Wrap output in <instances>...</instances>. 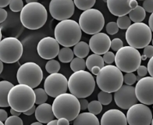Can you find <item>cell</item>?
<instances>
[{
    "mask_svg": "<svg viewBox=\"0 0 153 125\" xmlns=\"http://www.w3.org/2000/svg\"><path fill=\"white\" fill-rule=\"evenodd\" d=\"M5 125H24V123L20 117L11 116L5 121Z\"/></svg>",
    "mask_w": 153,
    "mask_h": 125,
    "instance_id": "obj_38",
    "label": "cell"
},
{
    "mask_svg": "<svg viewBox=\"0 0 153 125\" xmlns=\"http://www.w3.org/2000/svg\"><path fill=\"white\" fill-rule=\"evenodd\" d=\"M34 93L36 95L35 104L41 105V104L45 103V102L48 100V94L44 89H34Z\"/></svg>",
    "mask_w": 153,
    "mask_h": 125,
    "instance_id": "obj_31",
    "label": "cell"
},
{
    "mask_svg": "<svg viewBox=\"0 0 153 125\" xmlns=\"http://www.w3.org/2000/svg\"><path fill=\"white\" fill-rule=\"evenodd\" d=\"M149 27L151 29L152 32H153V13L150 15L149 20Z\"/></svg>",
    "mask_w": 153,
    "mask_h": 125,
    "instance_id": "obj_52",
    "label": "cell"
},
{
    "mask_svg": "<svg viewBox=\"0 0 153 125\" xmlns=\"http://www.w3.org/2000/svg\"><path fill=\"white\" fill-rule=\"evenodd\" d=\"M152 125H153V118H152V124H151Z\"/></svg>",
    "mask_w": 153,
    "mask_h": 125,
    "instance_id": "obj_59",
    "label": "cell"
},
{
    "mask_svg": "<svg viewBox=\"0 0 153 125\" xmlns=\"http://www.w3.org/2000/svg\"><path fill=\"white\" fill-rule=\"evenodd\" d=\"M73 125H100L98 117L91 113H80L74 121Z\"/></svg>",
    "mask_w": 153,
    "mask_h": 125,
    "instance_id": "obj_22",
    "label": "cell"
},
{
    "mask_svg": "<svg viewBox=\"0 0 153 125\" xmlns=\"http://www.w3.org/2000/svg\"><path fill=\"white\" fill-rule=\"evenodd\" d=\"M59 44L56 39L52 37H45L39 41L37 45V51L39 57L45 60H54L59 53Z\"/></svg>",
    "mask_w": 153,
    "mask_h": 125,
    "instance_id": "obj_17",
    "label": "cell"
},
{
    "mask_svg": "<svg viewBox=\"0 0 153 125\" xmlns=\"http://www.w3.org/2000/svg\"><path fill=\"white\" fill-rule=\"evenodd\" d=\"M14 85L12 83L7 81H0V106L8 107L10 106L8 102V95L10 90L13 88Z\"/></svg>",
    "mask_w": 153,
    "mask_h": 125,
    "instance_id": "obj_23",
    "label": "cell"
},
{
    "mask_svg": "<svg viewBox=\"0 0 153 125\" xmlns=\"http://www.w3.org/2000/svg\"><path fill=\"white\" fill-rule=\"evenodd\" d=\"M96 83L102 91L116 92L123 85V74L117 66L107 65L101 69L96 76Z\"/></svg>",
    "mask_w": 153,
    "mask_h": 125,
    "instance_id": "obj_6",
    "label": "cell"
},
{
    "mask_svg": "<svg viewBox=\"0 0 153 125\" xmlns=\"http://www.w3.org/2000/svg\"><path fill=\"white\" fill-rule=\"evenodd\" d=\"M100 71H101V68H99V67H94L90 71H91V74L96 75L97 76V75H98V74L100 72Z\"/></svg>",
    "mask_w": 153,
    "mask_h": 125,
    "instance_id": "obj_51",
    "label": "cell"
},
{
    "mask_svg": "<svg viewBox=\"0 0 153 125\" xmlns=\"http://www.w3.org/2000/svg\"><path fill=\"white\" fill-rule=\"evenodd\" d=\"M7 119H8V115H7L6 111L2 109H0V121L5 122Z\"/></svg>",
    "mask_w": 153,
    "mask_h": 125,
    "instance_id": "obj_47",
    "label": "cell"
},
{
    "mask_svg": "<svg viewBox=\"0 0 153 125\" xmlns=\"http://www.w3.org/2000/svg\"><path fill=\"white\" fill-rule=\"evenodd\" d=\"M79 25L81 31L88 34L100 33L105 25V18L102 13L96 9L84 11L79 17Z\"/></svg>",
    "mask_w": 153,
    "mask_h": 125,
    "instance_id": "obj_10",
    "label": "cell"
},
{
    "mask_svg": "<svg viewBox=\"0 0 153 125\" xmlns=\"http://www.w3.org/2000/svg\"><path fill=\"white\" fill-rule=\"evenodd\" d=\"M90 51V47L88 43L85 42H80L74 47V53L78 58H85Z\"/></svg>",
    "mask_w": 153,
    "mask_h": 125,
    "instance_id": "obj_26",
    "label": "cell"
},
{
    "mask_svg": "<svg viewBox=\"0 0 153 125\" xmlns=\"http://www.w3.org/2000/svg\"><path fill=\"white\" fill-rule=\"evenodd\" d=\"M9 105L11 109L24 113L34 106L36 95L32 88L25 85H14L8 95Z\"/></svg>",
    "mask_w": 153,
    "mask_h": 125,
    "instance_id": "obj_2",
    "label": "cell"
},
{
    "mask_svg": "<svg viewBox=\"0 0 153 125\" xmlns=\"http://www.w3.org/2000/svg\"><path fill=\"white\" fill-rule=\"evenodd\" d=\"M105 30H106L108 34H110V35H113L119 31V27H118L117 23L112 21V22H109L106 24Z\"/></svg>",
    "mask_w": 153,
    "mask_h": 125,
    "instance_id": "obj_36",
    "label": "cell"
},
{
    "mask_svg": "<svg viewBox=\"0 0 153 125\" xmlns=\"http://www.w3.org/2000/svg\"><path fill=\"white\" fill-rule=\"evenodd\" d=\"M115 56L114 53L113 52H107L105 54L103 55V60H104V62L106 63L108 65H111L113 62H115Z\"/></svg>",
    "mask_w": 153,
    "mask_h": 125,
    "instance_id": "obj_40",
    "label": "cell"
},
{
    "mask_svg": "<svg viewBox=\"0 0 153 125\" xmlns=\"http://www.w3.org/2000/svg\"><path fill=\"white\" fill-rule=\"evenodd\" d=\"M24 7L22 0H10V9L13 12H21Z\"/></svg>",
    "mask_w": 153,
    "mask_h": 125,
    "instance_id": "obj_35",
    "label": "cell"
},
{
    "mask_svg": "<svg viewBox=\"0 0 153 125\" xmlns=\"http://www.w3.org/2000/svg\"><path fill=\"white\" fill-rule=\"evenodd\" d=\"M74 50H72L71 48L68 47H63L59 50V53L58 54V57L59 61L64 63L71 62L74 60Z\"/></svg>",
    "mask_w": 153,
    "mask_h": 125,
    "instance_id": "obj_27",
    "label": "cell"
},
{
    "mask_svg": "<svg viewBox=\"0 0 153 125\" xmlns=\"http://www.w3.org/2000/svg\"><path fill=\"white\" fill-rule=\"evenodd\" d=\"M30 125H43V124L38 121V122H34V123H32Z\"/></svg>",
    "mask_w": 153,
    "mask_h": 125,
    "instance_id": "obj_57",
    "label": "cell"
},
{
    "mask_svg": "<svg viewBox=\"0 0 153 125\" xmlns=\"http://www.w3.org/2000/svg\"><path fill=\"white\" fill-rule=\"evenodd\" d=\"M74 2L79 10L86 11L92 9V6L95 4V0H74Z\"/></svg>",
    "mask_w": 153,
    "mask_h": 125,
    "instance_id": "obj_29",
    "label": "cell"
},
{
    "mask_svg": "<svg viewBox=\"0 0 153 125\" xmlns=\"http://www.w3.org/2000/svg\"><path fill=\"white\" fill-rule=\"evenodd\" d=\"M16 79L19 84L30 88H36L43 79V71L39 65L34 62H27L19 67L16 73Z\"/></svg>",
    "mask_w": 153,
    "mask_h": 125,
    "instance_id": "obj_9",
    "label": "cell"
},
{
    "mask_svg": "<svg viewBox=\"0 0 153 125\" xmlns=\"http://www.w3.org/2000/svg\"><path fill=\"white\" fill-rule=\"evenodd\" d=\"M114 93L115 103L121 109H129L138 101L135 94V88L131 85H123Z\"/></svg>",
    "mask_w": 153,
    "mask_h": 125,
    "instance_id": "obj_15",
    "label": "cell"
},
{
    "mask_svg": "<svg viewBox=\"0 0 153 125\" xmlns=\"http://www.w3.org/2000/svg\"><path fill=\"white\" fill-rule=\"evenodd\" d=\"M104 60L102 57L100 55L91 54V56L88 57L86 60V67L89 71H91L94 67H99V68H103L104 66Z\"/></svg>",
    "mask_w": 153,
    "mask_h": 125,
    "instance_id": "obj_24",
    "label": "cell"
},
{
    "mask_svg": "<svg viewBox=\"0 0 153 125\" xmlns=\"http://www.w3.org/2000/svg\"><path fill=\"white\" fill-rule=\"evenodd\" d=\"M53 109L57 120L65 118L69 121H72L80 114L81 105L76 96L71 93H64L55 98Z\"/></svg>",
    "mask_w": 153,
    "mask_h": 125,
    "instance_id": "obj_1",
    "label": "cell"
},
{
    "mask_svg": "<svg viewBox=\"0 0 153 125\" xmlns=\"http://www.w3.org/2000/svg\"><path fill=\"white\" fill-rule=\"evenodd\" d=\"M79 102H80V105H81V110H85L86 109H88L89 103L87 99H80Z\"/></svg>",
    "mask_w": 153,
    "mask_h": 125,
    "instance_id": "obj_44",
    "label": "cell"
},
{
    "mask_svg": "<svg viewBox=\"0 0 153 125\" xmlns=\"http://www.w3.org/2000/svg\"><path fill=\"white\" fill-rule=\"evenodd\" d=\"M152 46H153V39H152Z\"/></svg>",
    "mask_w": 153,
    "mask_h": 125,
    "instance_id": "obj_60",
    "label": "cell"
},
{
    "mask_svg": "<svg viewBox=\"0 0 153 125\" xmlns=\"http://www.w3.org/2000/svg\"><path fill=\"white\" fill-rule=\"evenodd\" d=\"M113 100V96L111 93L101 91L98 94V101L100 102L102 105H109Z\"/></svg>",
    "mask_w": 153,
    "mask_h": 125,
    "instance_id": "obj_34",
    "label": "cell"
},
{
    "mask_svg": "<svg viewBox=\"0 0 153 125\" xmlns=\"http://www.w3.org/2000/svg\"><path fill=\"white\" fill-rule=\"evenodd\" d=\"M126 117L129 125H151L153 118L151 109L142 103L132 106Z\"/></svg>",
    "mask_w": 153,
    "mask_h": 125,
    "instance_id": "obj_12",
    "label": "cell"
},
{
    "mask_svg": "<svg viewBox=\"0 0 153 125\" xmlns=\"http://www.w3.org/2000/svg\"><path fill=\"white\" fill-rule=\"evenodd\" d=\"M10 113L12 114V116H16V117H19L20 115V112H18V111L15 110L13 109H10Z\"/></svg>",
    "mask_w": 153,
    "mask_h": 125,
    "instance_id": "obj_54",
    "label": "cell"
},
{
    "mask_svg": "<svg viewBox=\"0 0 153 125\" xmlns=\"http://www.w3.org/2000/svg\"><path fill=\"white\" fill-rule=\"evenodd\" d=\"M2 71H3V62L0 61V73L2 74Z\"/></svg>",
    "mask_w": 153,
    "mask_h": 125,
    "instance_id": "obj_56",
    "label": "cell"
},
{
    "mask_svg": "<svg viewBox=\"0 0 153 125\" xmlns=\"http://www.w3.org/2000/svg\"><path fill=\"white\" fill-rule=\"evenodd\" d=\"M95 78L91 73L85 71L74 72L68 79V89L77 99L90 96L95 88Z\"/></svg>",
    "mask_w": 153,
    "mask_h": 125,
    "instance_id": "obj_3",
    "label": "cell"
},
{
    "mask_svg": "<svg viewBox=\"0 0 153 125\" xmlns=\"http://www.w3.org/2000/svg\"><path fill=\"white\" fill-rule=\"evenodd\" d=\"M146 16V12L144 10L142 6H137L134 10H132L129 13V17L131 21H133L134 24L135 23H142Z\"/></svg>",
    "mask_w": 153,
    "mask_h": 125,
    "instance_id": "obj_25",
    "label": "cell"
},
{
    "mask_svg": "<svg viewBox=\"0 0 153 125\" xmlns=\"http://www.w3.org/2000/svg\"><path fill=\"white\" fill-rule=\"evenodd\" d=\"M137 81V77L134 73H127L126 74L123 75V82L127 85H134Z\"/></svg>",
    "mask_w": 153,
    "mask_h": 125,
    "instance_id": "obj_37",
    "label": "cell"
},
{
    "mask_svg": "<svg viewBox=\"0 0 153 125\" xmlns=\"http://www.w3.org/2000/svg\"><path fill=\"white\" fill-rule=\"evenodd\" d=\"M142 7L145 10V12L151 13L152 14L153 13V0H145V1H144Z\"/></svg>",
    "mask_w": 153,
    "mask_h": 125,
    "instance_id": "obj_41",
    "label": "cell"
},
{
    "mask_svg": "<svg viewBox=\"0 0 153 125\" xmlns=\"http://www.w3.org/2000/svg\"><path fill=\"white\" fill-rule=\"evenodd\" d=\"M24 47L20 41L14 37L1 39L0 60L6 63H14L22 57Z\"/></svg>",
    "mask_w": 153,
    "mask_h": 125,
    "instance_id": "obj_11",
    "label": "cell"
},
{
    "mask_svg": "<svg viewBox=\"0 0 153 125\" xmlns=\"http://www.w3.org/2000/svg\"><path fill=\"white\" fill-rule=\"evenodd\" d=\"M148 72L150 74V77H153V57H152L149 60V62H148Z\"/></svg>",
    "mask_w": 153,
    "mask_h": 125,
    "instance_id": "obj_45",
    "label": "cell"
},
{
    "mask_svg": "<svg viewBox=\"0 0 153 125\" xmlns=\"http://www.w3.org/2000/svg\"><path fill=\"white\" fill-rule=\"evenodd\" d=\"M115 62L117 68L122 72L133 73L141 66V56L137 48L123 46L116 53Z\"/></svg>",
    "mask_w": 153,
    "mask_h": 125,
    "instance_id": "obj_7",
    "label": "cell"
},
{
    "mask_svg": "<svg viewBox=\"0 0 153 125\" xmlns=\"http://www.w3.org/2000/svg\"><path fill=\"white\" fill-rule=\"evenodd\" d=\"M20 22L29 30H38L42 28L48 19V13L40 2H34L24 6L20 15Z\"/></svg>",
    "mask_w": 153,
    "mask_h": 125,
    "instance_id": "obj_4",
    "label": "cell"
},
{
    "mask_svg": "<svg viewBox=\"0 0 153 125\" xmlns=\"http://www.w3.org/2000/svg\"><path fill=\"white\" fill-rule=\"evenodd\" d=\"M35 118L38 122L42 124H48L54 120L55 117L53 113V106L48 103H43L38 105L35 110Z\"/></svg>",
    "mask_w": 153,
    "mask_h": 125,
    "instance_id": "obj_21",
    "label": "cell"
},
{
    "mask_svg": "<svg viewBox=\"0 0 153 125\" xmlns=\"http://www.w3.org/2000/svg\"><path fill=\"white\" fill-rule=\"evenodd\" d=\"M7 17V11L4 9H0V22L5 21Z\"/></svg>",
    "mask_w": 153,
    "mask_h": 125,
    "instance_id": "obj_46",
    "label": "cell"
},
{
    "mask_svg": "<svg viewBox=\"0 0 153 125\" xmlns=\"http://www.w3.org/2000/svg\"><path fill=\"white\" fill-rule=\"evenodd\" d=\"M88 45L94 54L104 55L111 47L110 38L105 33H98L91 36Z\"/></svg>",
    "mask_w": 153,
    "mask_h": 125,
    "instance_id": "obj_18",
    "label": "cell"
},
{
    "mask_svg": "<svg viewBox=\"0 0 153 125\" xmlns=\"http://www.w3.org/2000/svg\"><path fill=\"white\" fill-rule=\"evenodd\" d=\"M86 67V61L82 58L76 57L71 62V69L74 72L85 71Z\"/></svg>",
    "mask_w": 153,
    "mask_h": 125,
    "instance_id": "obj_28",
    "label": "cell"
},
{
    "mask_svg": "<svg viewBox=\"0 0 153 125\" xmlns=\"http://www.w3.org/2000/svg\"><path fill=\"white\" fill-rule=\"evenodd\" d=\"M104 2H106L109 12L118 17L129 14L132 10L130 6V0H108Z\"/></svg>",
    "mask_w": 153,
    "mask_h": 125,
    "instance_id": "obj_20",
    "label": "cell"
},
{
    "mask_svg": "<svg viewBox=\"0 0 153 125\" xmlns=\"http://www.w3.org/2000/svg\"><path fill=\"white\" fill-rule=\"evenodd\" d=\"M69 122L70 121L68 120L65 119V118H60L57 121V125H70Z\"/></svg>",
    "mask_w": 153,
    "mask_h": 125,
    "instance_id": "obj_48",
    "label": "cell"
},
{
    "mask_svg": "<svg viewBox=\"0 0 153 125\" xmlns=\"http://www.w3.org/2000/svg\"><path fill=\"white\" fill-rule=\"evenodd\" d=\"M123 47V41L121 40L120 39H114L111 41V47L110 48L114 51H119L120 48Z\"/></svg>",
    "mask_w": 153,
    "mask_h": 125,
    "instance_id": "obj_39",
    "label": "cell"
},
{
    "mask_svg": "<svg viewBox=\"0 0 153 125\" xmlns=\"http://www.w3.org/2000/svg\"><path fill=\"white\" fill-rule=\"evenodd\" d=\"M143 55L146 58H150L153 57V46L152 45H148L145 48H144Z\"/></svg>",
    "mask_w": 153,
    "mask_h": 125,
    "instance_id": "obj_42",
    "label": "cell"
},
{
    "mask_svg": "<svg viewBox=\"0 0 153 125\" xmlns=\"http://www.w3.org/2000/svg\"><path fill=\"white\" fill-rule=\"evenodd\" d=\"M44 89L48 95L56 98L61 94L67 93L68 89V80L62 74H52L45 80Z\"/></svg>",
    "mask_w": 153,
    "mask_h": 125,
    "instance_id": "obj_13",
    "label": "cell"
},
{
    "mask_svg": "<svg viewBox=\"0 0 153 125\" xmlns=\"http://www.w3.org/2000/svg\"><path fill=\"white\" fill-rule=\"evenodd\" d=\"M57 121H58V120H53V121H52L51 122L47 124V125H57Z\"/></svg>",
    "mask_w": 153,
    "mask_h": 125,
    "instance_id": "obj_55",
    "label": "cell"
},
{
    "mask_svg": "<svg viewBox=\"0 0 153 125\" xmlns=\"http://www.w3.org/2000/svg\"><path fill=\"white\" fill-rule=\"evenodd\" d=\"M100 125H127V117L119 109H109L102 116Z\"/></svg>",
    "mask_w": 153,
    "mask_h": 125,
    "instance_id": "obj_19",
    "label": "cell"
},
{
    "mask_svg": "<svg viewBox=\"0 0 153 125\" xmlns=\"http://www.w3.org/2000/svg\"><path fill=\"white\" fill-rule=\"evenodd\" d=\"M88 109L89 113L96 116L99 114L102 110V104L98 100H94V101L89 103Z\"/></svg>",
    "mask_w": 153,
    "mask_h": 125,
    "instance_id": "obj_32",
    "label": "cell"
},
{
    "mask_svg": "<svg viewBox=\"0 0 153 125\" xmlns=\"http://www.w3.org/2000/svg\"><path fill=\"white\" fill-rule=\"evenodd\" d=\"M137 75L139 76V77L140 78H143V77H145L146 75H147V74L149 72H148V68L145 66H142V65H141L140 67H138V69L137 70Z\"/></svg>",
    "mask_w": 153,
    "mask_h": 125,
    "instance_id": "obj_43",
    "label": "cell"
},
{
    "mask_svg": "<svg viewBox=\"0 0 153 125\" xmlns=\"http://www.w3.org/2000/svg\"><path fill=\"white\" fill-rule=\"evenodd\" d=\"M74 10L75 5L72 0H52L49 3L51 16L59 22L71 18Z\"/></svg>",
    "mask_w": 153,
    "mask_h": 125,
    "instance_id": "obj_14",
    "label": "cell"
},
{
    "mask_svg": "<svg viewBox=\"0 0 153 125\" xmlns=\"http://www.w3.org/2000/svg\"><path fill=\"white\" fill-rule=\"evenodd\" d=\"M45 70L48 74H56L60 70V64L56 60H50L45 64Z\"/></svg>",
    "mask_w": 153,
    "mask_h": 125,
    "instance_id": "obj_30",
    "label": "cell"
},
{
    "mask_svg": "<svg viewBox=\"0 0 153 125\" xmlns=\"http://www.w3.org/2000/svg\"><path fill=\"white\" fill-rule=\"evenodd\" d=\"M125 39L129 46L137 49L145 48L152 41V31L145 23H135L128 28Z\"/></svg>",
    "mask_w": 153,
    "mask_h": 125,
    "instance_id": "obj_8",
    "label": "cell"
},
{
    "mask_svg": "<svg viewBox=\"0 0 153 125\" xmlns=\"http://www.w3.org/2000/svg\"><path fill=\"white\" fill-rule=\"evenodd\" d=\"M117 24L118 27H119V28L122 29V30H125V29L127 30L128 28L131 25V20L127 15L123 16H119L117 18Z\"/></svg>",
    "mask_w": 153,
    "mask_h": 125,
    "instance_id": "obj_33",
    "label": "cell"
},
{
    "mask_svg": "<svg viewBox=\"0 0 153 125\" xmlns=\"http://www.w3.org/2000/svg\"><path fill=\"white\" fill-rule=\"evenodd\" d=\"M35 110H36V107L34 106L31 107L30 109H28V110L26 111V112H24V113H24V115L30 116V115H32L34 113H35Z\"/></svg>",
    "mask_w": 153,
    "mask_h": 125,
    "instance_id": "obj_50",
    "label": "cell"
},
{
    "mask_svg": "<svg viewBox=\"0 0 153 125\" xmlns=\"http://www.w3.org/2000/svg\"><path fill=\"white\" fill-rule=\"evenodd\" d=\"M0 125H5V124H3V122L2 121H0Z\"/></svg>",
    "mask_w": 153,
    "mask_h": 125,
    "instance_id": "obj_58",
    "label": "cell"
},
{
    "mask_svg": "<svg viewBox=\"0 0 153 125\" xmlns=\"http://www.w3.org/2000/svg\"><path fill=\"white\" fill-rule=\"evenodd\" d=\"M10 4V0H1L0 1V8L3 9L4 7Z\"/></svg>",
    "mask_w": 153,
    "mask_h": 125,
    "instance_id": "obj_49",
    "label": "cell"
},
{
    "mask_svg": "<svg viewBox=\"0 0 153 125\" xmlns=\"http://www.w3.org/2000/svg\"><path fill=\"white\" fill-rule=\"evenodd\" d=\"M81 28L76 21L71 19L60 21L55 28V39L63 47L75 46L81 39Z\"/></svg>",
    "mask_w": 153,
    "mask_h": 125,
    "instance_id": "obj_5",
    "label": "cell"
},
{
    "mask_svg": "<svg viewBox=\"0 0 153 125\" xmlns=\"http://www.w3.org/2000/svg\"><path fill=\"white\" fill-rule=\"evenodd\" d=\"M135 94L141 103L153 105V77H145L139 80L135 86Z\"/></svg>",
    "mask_w": 153,
    "mask_h": 125,
    "instance_id": "obj_16",
    "label": "cell"
},
{
    "mask_svg": "<svg viewBox=\"0 0 153 125\" xmlns=\"http://www.w3.org/2000/svg\"><path fill=\"white\" fill-rule=\"evenodd\" d=\"M129 3H130V6H131L132 10L135 9L137 6H138V5H137V2L136 1V0H130Z\"/></svg>",
    "mask_w": 153,
    "mask_h": 125,
    "instance_id": "obj_53",
    "label": "cell"
}]
</instances>
